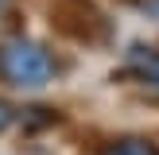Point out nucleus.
<instances>
[{
    "mask_svg": "<svg viewBox=\"0 0 159 155\" xmlns=\"http://www.w3.org/2000/svg\"><path fill=\"white\" fill-rule=\"evenodd\" d=\"M0 78L16 89H43L54 78V62L43 46L16 39V43L0 46Z\"/></svg>",
    "mask_w": 159,
    "mask_h": 155,
    "instance_id": "obj_1",
    "label": "nucleus"
},
{
    "mask_svg": "<svg viewBox=\"0 0 159 155\" xmlns=\"http://www.w3.org/2000/svg\"><path fill=\"white\" fill-rule=\"evenodd\" d=\"M144 8H148V12H155V16H159V0H144Z\"/></svg>",
    "mask_w": 159,
    "mask_h": 155,
    "instance_id": "obj_4",
    "label": "nucleus"
},
{
    "mask_svg": "<svg viewBox=\"0 0 159 155\" xmlns=\"http://www.w3.org/2000/svg\"><path fill=\"white\" fill-rule=\"evenodd\" d=\"M101 155H159V144L144 140V136H120L101 147Z\"/></svg>",
    "mask_w": 159,
    "mask_h": 155,
    "instance_id": "obj_2",
    "label": "nucleus"
},
{
    "mask_svg": "<svg viewBox=\"0 0 159 155\" xmlns=\"http://www.w3.org/2000/svg\"><path fill=\"white\" fill-rule=\"evenodd\" d=\"M12 124V108H8V101H0V132Z\"/></svg>",
    "mask_w": 159,
    "mask_h": 155,
    "instance_id": "obj_3",
    "label": "nucleus"
},
{
    "mask_svg": "<svg viewBox=\"0 0 159 155\" xmlns=\"http://www.w3.org/2000/svg\"><path fill=\"white\" fill-rule=\"evenodd\" d=\"M0 4H4V0H0Z\"/></svg>",
    "mask_w": 159,
    "mask_h": 155,
    "instance_id": "obj_5",
    "label": "nucleus"
}]
</instances>
